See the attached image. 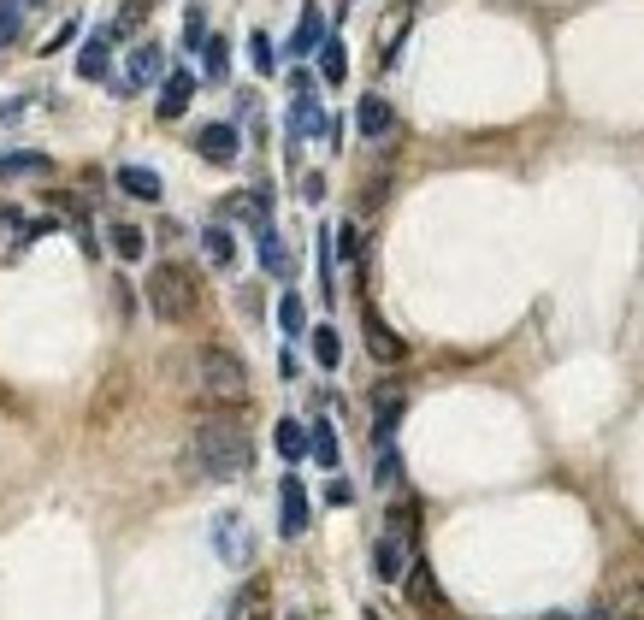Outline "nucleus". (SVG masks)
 I'll use <instances>...</instances> for the list:
<instances>
[{"label":"nucleus","instance_id":"25","mask_svg":"<svg viewBox=\"0 0 644 620\" xmlns=\"http://www.w3.org/2000/svg\"><path fill=\"white\" fill-rule=\"evenodd\" d=\"M331 119H320V107H314V95H296V136H320Z\"/></svg>","mask_w":644,"mask_h":620},{"label":"nucleus","instance_id":"9","mask_svg":"<svg viewBox=\"0 0 644 620\" xmlns=\"http://www.w3.org/2000/svg\"><path fill=\"white\" fill-rule=\"evenodd\" d=\"M213 544H219V561H243L249 556V526L237 514H219L213 520Z\"/></svg>","mask_w":644,"mask_h":620},{"label":"nucleus","instance_id":"1","mask_svg":"<svg viewBox=\"0 0 644 620\" xmlns=\"http://www.w3.org/2000/svg\"><path fill=\"white\" fill-rule=\"evenodd\" d=\"M195 455H201V473L207 479H243L249 473V461H255V449H249V432L237 426V420H201V432H195Z\"/></svg>","mask_w":644,"mask_h":620},{"label":"nucleus","instance_id":"30","mask_svg":"<svg viewBox=\"0 0 644 620\" xmlns=\"http://www.w3.org/2000/svg\"><path fill=\"white\" fill-rule=\"evenodd\" d=\"M249 60H255L260 77H272V42L266 36H249Z\"/></svg>","mask_w":644,"mask_h":620},{"label":"nucleus","instance_id":"10","mask_svg":"<svg viewBox=\"0 0 644 620\" xmlns=\"http://www.w3.org/2000/svg\"><path fill=\"white\" fill-rule=\"evenodd\" d=\"M367 349H373V355H379L385 367H396V361H408V343H402V337L390 331L385 319H373V313H367Z\"/></svg>","mask_w":644,"mask_h":620},{"label":"nucleus","instance_id":"4","mask_svg":"<svg viewBox=\"0 0 644 620\" xmlns=\"http://www.w3.org/2000/svg\"><path fill=\"white\" fill-rule=\"evenodd\" d=\"M402 597H408V609H420V615H450V597L438 591V579H432V567L426 561H408V573H402Z\"/></svg>","mask_w":644,"mask_h":620},{"label":"nucleus","instance_id":"14","mask_svg":"<svg viewBox=\"0 0 644 620\" xmlns=\"http://www.w3.org/2000/svg\"><path fill=\"white\" fill-rule=\"evenodd\" d=\"M107 42H113V36L101 30V36H89V42L77 48V77H107Z\"/></svg>","mask_w":644,"mask_h":620},{"label":"nucleus","instance_id":"23","mask_svg":"<svg viewBox=\"0 0 644 620\" xmlns=\"http://www.w3.org/2000/svg\"><path fill=\"white\" fill-rule=\"evenodd\" d=\"M320 0H308V6H302V30H296V42H290V48H296V54H302V48H320Z\"/></svg>","mask_w":644,"mask_h":620},{"label":"nucleus","instance_id":"32","mask_svg":"<svg viewBox=\"0 0 644 620\" xmlns=\"http://www.w3.org/2000/svg\"><path fill=\"white\" fill-rule=\"evenodd\" d=\"M396 473H402V467H396V449H379V485H396Z\"/></svg>","mask_w":644,"mask_h":620},{"label":"nucleus","instance_id":"7","mask_svg":"<svg viewBox=\"0 0 644 620\" xmlns=\"http://www.w3.org/2000/svg\"><path fill=\"white\" fill-rule=\"evenodd\" d=\"M195 101V71L190 65H178L172 77H166V89H160V119L172 124V119H184V107Z\"/></svg>","mask_w":644,"mask_h":620},{"label":"nucleus","instance_id":"34","mask_svg":"<svg viewBox=\"0 0 644 620\" xmlns=\"http://www.w3.org/2000/svg\"><path fill=\"white\" fill-rule=\"evenodd\" d=\"M349 496H355V491H349V485H343V479H337V485H331V491H325V502H331V508H349Z\"/></svg>","mask_w":644,"mask_h":620},{"label":"nucleus","instance_id":"17","mask_svg":"<svg viewBox=\"0 0 644 620\" xmlns=\"http://www.w3.org/2000/svg\"><path fill=\"white\" fill-rule=\"evenodd\" d=\"M402 402H408V390H402L396 378L373 390V408H379V426H385V432H390V426H396V414H402Z\"/></svg>","mask_w":644,"mask_h":620},{"label":"nucleus","instance_id":"15","mask_svg":"<svg viewBox=\"0 0 644 620\" xmlns=\"http://www.w3.org/2000/svg\"><path fill=\"white\" fill-rule=\"evenodd\" d=\"M119 189L136 195V201H160V178H154L148 166H125V172H119Z\"/></svg>","mask_w":644,"mask_h":620},{"label":"nucleus","instance_id":"27","mask_svg":"<svg viewBox=\"0 0 644 620\" xmlns=\"http://www.w3.org/2000/svg\"><path fill=\"white\" fill-rule=\"evenodd\" d=\"M148 18V0H125V12H119V24L107 30V36H136V24Z\"/></svg>","mask_w":644,"mask_h":620},{"label":"nucleus","instance_id":"12","mask_svg":"<svg viewBox=\"0 0 644 620\" xmlns=\"http://www.w3.org/2000/svg\"><path fill=\"white\" fill-rule=\"evenodd\" d=\"M373 567H379V579H402V573H408V544H402L396 532H390V538H379Z\"/></svg>","mask_w":644,"mask_h":620},{"label":"nucleus","instance_id":"13","mask_svg":"<svg viewBox=\"0 0 644 620\" xmlns=\"http://www.w3.org/2000/svg\"><path fill=\"white\" fill-rule=\"evenodd\" d=\"M160 48H154V42H142V48H136V54H130V65H125V89H142V83H154V77H160Z\"/></svg>","mask_w":644,"mask_h":620},{"label":"nucleus","instance_id":"18","mask_svg":"<svg viewBox=\"0 0 644 620\" xmlns=\"http://www.w3.org/2000/svg\"><path fill=\"white\" fill-rule=\"evenodd\" d=\"M260 266H266L272 278H290V248L278 243V237H272L266 225H260Z\"/></svg>","mask_w":644,"mask_h":620},{"label":"nucleus","instance_id":"8","mask_svg":"<svg viewBox=\"0 0 644 620\" xmlns=\"http://www.w3.org/2000/svg\"><path fill=\"white\" fill-rule=\"evenodd\" d=\"M278 526H284V538H302L308 532V491L296 485V479H284V491H278Z\"/></svg>","mask_w":644,"mask_h":620},{"label":"nucleus","instance_id":"29","mask_svg":"<svg viewBox=\"0 0 644 620\" xmlns=\"http://www.w3.org/2000/svg\"><path fill=\"white\" fill-rule=\"evenodd\" d=\"M278 319H284V331H302V325H308V308H302V296H284V302H278Z\"/></svg>","mask_w":644,"mask_h":620},{"label":"nucleus","instance_id":"22","mask_svg":"<svg viewBox=\"0 0 644 620\" xmlns=\"http://www.w3.org/2000/svg\"><path fill=\"white\" fill-rule=\"evenodd\" d=\"M24 6H30V0H0V48L18 42V30H24Z\"/></svg>","mask_w":644,"mask_h":620},{"label":"nucleus","instance_id":"31","mask_svg":"<svg viewBox=\"0 0 644 620\" xmlns=\"http://www.w3.org/2000/svg\"><path fill=\"white\" fill-rule=\"evenodd\" d=\"M201 54H207V77H225V42H219V36H207Z\"/></svg>","mask_w":644,"mask_h":620},{"label":"nucleus","instance_id":"38","mask_svg":"<svg viewBox=\"0 0 644 620\" xmlns=\"http://www.w3.org/2000/svg\"><path fill=\"white\" fill-rule=\"evenodd\" d=\"M290 620H302V615H290Z\"/></svg>","mask_w":644,"mask_h":620},{"label":"nucleus","instance_id":"36","mask_svg":"<svg viewBox=\"0 0 644 620\" xmlns=\"http://www.w3.org/2000/svg\"><path fill=\"white\" fill-rule=\"evenodd\" d=\"M6 402H12V396H6V390H0V408H6Z\"/></svg>","mask_w":644,"mask_h":620},{"label":"nucleus","instance_id":"5","mask_svg":"<svg viewBox=\"0 0 644 620\" xmlns=\"http://www.w3.org/2000/svg\"><path fill=\"white\" fill-rule=\"evenodd\" d=\"M355 130H361L367 142H390V136H396V113H390L385 95H361V101H355Z\"/></svg>","mask_w":644,"mask_h":620},{"label":"nucleus","instance_id":"3","mask_svg":"<svg viewBox=\"0 0 644 620\" xmlns=\"http://www.w3.org/2000/svg\"><path fill=\"white\" fill-rule=\"evenodd\" d=\"M201 390H207V402L237 408L249 396V372H243V361L231 349H201Z\"/></svg>","mask_w":644,"mask_h":620},{"label":"nucleus","instance_id":"11","mask_svg":"<svg viewBox=\"0 0 644 620\" xmlns=\"http://www.w3.org/2000/svg\"><path fill=\"white\" fill-rule=\"evenodd\" d=\"M308 461H320L325 473H337V467H343V449H337V432H331V420H320V426L308 432Z\"/></svg>","mask_w":644,"mask_h":620},{"label":"nucleus","instance_id":"16","mask_svg":"<svg viewBox=\"0 0 644 620\" xmlns=\"http://www.w3.org/2000/svg\"><path fill=\"white\" fill-rule=\"evenodd\" d=\"M272 443H278V455H284V461H308V432H302L296 420H278Z\"/></svg>","mask_w":644,"mask_h":620},{"label":"nucleus","instance_id":"35","mask_svg":"<svg viewBox=\"0 0 644 620\" xmlns=\"http://www.w3.org/2000/svg\"><path fill=\"white\" fill-rule=\"evenodd\" d=\"M585 620H621V615H615V609H591Z\"/></svg>","mask_w":644,"mask_h":620},{"label":"nucleus","instance_id":"33","mask_svg":"<svg viewBox=\"0 0 644 620\" xmlns=\"http://www.w3.org/2000/svg\"><path fill=\"white\" fill-rule=\"evenodd\" d=\"M71 36H77V24H65V30H54V36H48V48H42V54H60L65 42H71Z\"/></svg>","mask_w":644,"mask_h":620},{"label":"nucleus","instance_id":"2","mask_svg":"<svg viewBox=\"0 0 644 620\" xmlns=\"http://www.w3.org/2000/svg\"><path fill=\"white\" fill-rule=\"evenodd\" d=\"M148 308H154V319H166V325L195 319V313H201V284H195L190 266H178V260L154 266V272H148Z\"/></svg>","mask_w":644,"mask_h":620},{"label":"nucleus","instance_id":"28","mask_svg":"<svg viewBox=\"0 0 644 620\" xmlns=\"http://www.w3.org/2000/svg\"><path fill=\"white\" fill-rule=\"evenodd\" d=\"M408 12H414V0L390 6V18H385V54H396V42H402V24H408Z\"/></svg>","mask_w":644,"mask_h":620},{"label":"nucleus","instance_id":"26","mask_svg":"<svg viewBox=\"0 0 644 620\" xmlns=\"http://www.w3.org/2000/svg\"><path fill=\"white\" fill-rule=\"evenodd\" d=\"M314 355H320L325 372L343 367V343H337V331H331V325H320V331H314Z\"/></svg>","mask_w":644,"mask_h":620},{"label":"nucleus","instance_id":"20","mask_svg":"<svg viewBox=\"0 0 644 620\" xmlns=\"http://www.w3.org/2000/svg\"><path fill=\"white\" fill-rule=\"evenodd\" d=\"M107 243H113V254H119V260H142L148 237H142L136 225H113V231H107Z\"/></svg>","mask_w":644,"mask_h":620},{"label":"nucleus","instance_id":"24","mask_svg":"<svg viewBox=\"0 0 644 620\" xmlns=\"http://www.w3.org/2000/svg\"><path fill=\"white\" fill-rule=\"evenodd\" d=\"M343 71H349V54H343V42L331 36V42L320 48V77L325 83H343Z\"/></svg>","mask_w":644,"mask_h":620},{"label":"nucleus","instance_id":"21","mask_svg":"<svg viewBox=\"0 0 644 620\" xmlns=\"http://www.w3.org/2000/svg\"><path fill=\"white\" fill-rule=\"evenodd\" d=\"M48 172V154H0V178H30Z\"/></svg>","mask_w":644,"mask_h":620},{"label":"nucleus","instance_id":"6","mask_svg":"<svg viewBox=\"0 0 644 620\" xmlns=\"http://www.w3.org/2000/svg\"><path fill=\"white\" fill-rule=\"evenodd\" d=\"M195 148L207 154V160H219V166H231L237 160V148H243V136H237V124L219 119V124H201V136H195Z\"/></svg>","mask_w":644,"mask_h":620},{"label":"nucleus","instance_id":"19","mask_svg":"<svg viewBox=\"0 0 644 620\" xmlns=\"http://www.w3.org/2000/svg\"><path fill=\"white\" fill-rule=\"evenodd\" d=\"M201 248H207V260H213V266H237V237H231L225 225H213V231L201 237Z\"/></svg>","mask_w":644,"mask_h":620},{"label":"nucleus","instance_id":"37","mask_svg":"<svg viewBox=\"0 0 644 620\" xmlns=\"http://www.w3.org/2000/svg\"><path fill=\"white\" fill-rule=\"evenodd\" d=\"M544 620H568V615H544Z\"/></svg>","mask_w":644,"mask_h":620}]
</instances>
